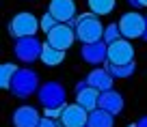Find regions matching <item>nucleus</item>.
<instances>
[{
  "label": "nucleus",
  "mask_w": 147,
  "mask_h": 127,
  "mask_svg": "<svg viewBox=\"0 0 147 127\" xmlns=\"http://www.w3.org/2000/svg\"><path fill=\"white\" fill-rule=\"evenodd\" d=\"M39 24H41V30L46 32V35H48V32H52L56 26H59V22H56V19L52 17L50 13H43V15H41V19H39Z\"/></svg>",
  "instance_id": "4be33fe9"
},
{
  "label": "nucleus",
  "mask_w": 147,
  "mask_h": 127,
  "mask_svg": "<svg viewBox=\"0 0 147 127\" xmlns=\"http://www.w3.org/2000/svg\"><path fill=\"white\" fill-rule=\"evenodd\" d=\"M37 127H61V125L54 121V118H48V116H43L41 121H39V125H37Z\"/></svg>",
  "instance_id": "5701e85b"
},
{
  "label": "nucleus",
  "mask_w": 147,
  "mask_h": 127,
  "mask_svg": "<svg viewBox=\"0 0 147 127\" xmlns=\"http://www.w3.org/2000/svg\"><path fill=\"white\" fill-rule=\"evenodd\" d=\"M89 5V11L95 15H108L115 11L117 7V0H87Z\"/></svg>",
  "instance_id": "6ab92c4d"
},
{
  "label": "nucleus",
  "mask_w": 147,
  "mask_h": 127,
  "mask_svg": "<svg viewBox=\"0 0 147 127\" xmlns=\"http://www.w3.org/2000/svg\"><path fill=\"white\" fill-rule=\"evenodd\" d=\"M41 60H43V65H48V67H56V65H61V63L65 60V52H61V50H56V47H52L50 43H43Z\"/></svg>",
  "instance_id": "f3484780"
},
{
  "label": "nucleus",
  "mask_w": 147,
  "mask_h": 127,
  "mask_svg": "<svg viewBox=\"0 0 147 127\" xmlns=\"http://www.w3.org/2000/svg\"><path fill=\"white\" fill-rule=\"evenodd\" d=\"M69 26L76 30V39L87 45V43H95V41H104V30L106 26H102V22L97 19L95 13H80L78 17L69 22Z\"/></svg>",
  "instance_id": "f257e3e1"
},
{
  "label": "nucleus",
  "mask_w": 147,
  "mask_h": 127,
  "mask_svg": "<svg viewBox=\"0 0 147 127\" xmlns=\"http://www.w3.org/2000/svg\"><path fill=\"white\" fill-rule=\"evenodd\" d=\"M136 127H147V116H141V118H138Z\"/></svg>",
  "instance_id": "393cba45"
},
{
  "label": "nucleus",
  "mask_w": 147,
  "mask_h": 127,
  "mask_svg": "<svg viewBox=\"0 0 147 127\" xmlns=\"http://www.w3.org/2000/svg\"><path fill=\"white\" fill-rule=\"evenodd\" d=\"M100 95L102 93L97 91V88L87 86V88H82V91L76 93V104H78L80 108H84L87 112H93V110L100 108Z\"/></svg>",
  "instance_id": "4468645a"
},
{
  "label": "nucleus",
  "mask_w": 147,
  "mask_h": 127,
  "mask_svg": "<svg viewBox=\"0 0 147 127\" xmlns=\"http://www.w3.org/2000/svg\"><path fill=\"white\" fill-rule=\"evenodd\" d=\"M143 41H147V17H145V35H143Z\"/></svg>",
  "instance_id": "a878e982"
},
{
  "label": "nucleus",
  "mask_w": 147,
  "mask_h": 127,
  "mask_svg": "<svg viewBox=\"0 0 147 127\" xmlns=\"http://www.w3.org/2000/svg\"><path fill=\"white\" fill-rule=\"evenodd\" d=\"M39 88L41 86H39V76H37V71H32V69H28V67H22V69H18L9 91L13 93L15 97L24 99V97H30L32 93H39Z\"/></svg>",
  "instance_id": "7ed1b4c3"
},
{
  "label": "nucleus",
  "mask_w": 147,
  "mask_h": 127,
  "mask_svg": "<svg viewBox=\"0 0 147 127\" xmlns=\"http://www.w3.org/2000/svg\"><path fill=\"white\" fill-rule=\"evenodd\" d=\"M119 28H121V35L123 39L132 41V39H143L145 35V17L136 11H130V13H123L119 22Z\"/></svg>",
  "instance_id": "423d86ee"
},
{
  "label": "nucleus",
  "mask_w": 147,
  "mask_h": 127,
  "mask_svg": "<svg viewBox=\"0 0 147 127\" xmlns=\"http://www.w3.org/2000/svg\"><path fill=\"white\" fill-rule=\"evenodd\" d=\"M104 69L115 78V80H123V78H130L134 71H136V65H134V63H130V65H113V63L106 60Z\"/></svg>",
  "instance_id": "a211bd4d"
},
{
  "label": "nucleus",
  "mask_w": 147,
  "mask_h": 127,
  "mask_svg": "<svg viewBox=\"0 0 147 127\" xmlns=\"http://www.w3.org/2000/svg\"><path fill=\"white\" fill-rule=\"evenodd\" d=\"M100 108L106 110V112H110L113 116L119 114L121 110H123V97H121V93H117L115 88L102 93V95H100Z\"/></svg>",
  "instance_id": "2eb2a0df"
},
{
  "label": "nucleus",
  "mask_w": 147,
  "mask_h": 127,
  "mask_svg": "<svg viewBox=\"0 0 147 127\" xmlns=\"http://www.w3.org/2000/svg\"><path fill=\"white\" fill-rule=\"evenodd\" d=\"M48 13L59 24H69L78 17V11H76V2L74 0H50Z\"/></svg>",
  "instance_id": "6e6552de"
},
{
  "label": "nucleus",
  "mask_w": 147,
  "mask_h": 127,
  "mask_svg": "<svg viewBox=\"0 0 147 127\" xmlns=\"http://www.w3.org/2000/svg\"><path fill=\"white\" fill-rule=\"evenodd\" d=\"M61 114H63V110H43V116H48V118H61Z\"/></svg>",
  "instance_id": "b1692460"
},
{
  "label": "nucleus",
  "mask_w": 147,
  "mask_h": 127,
  "mask_svg": "<svg viewBox=\"0 0 147 127\" xmlns=\"http://www.w3.org/2000/svg\"><path fill=\"white\" fill-rule=\"evenodd\" d=\"M59 121L63 127H87L89 112L84 108H80L78 104H69L63 108V114H61Z\"/></svg>",
  "instance_id": "9d476101"
},
{
  "label": "nucleus",
  "mask_w": 147,
  "mask_h": 127,
  "mask_svg": "<svg viewBox=\"0 0 147 127\" xmlns=\"http://www.w3.org/2000/svg\"><path fill=\"white\" fill-rule=\"evenodd\" d=\"M87 82H89V86L97 88L100 93H106V91H113V82H115V78L110 76L104 67H100V69H93V71L87 76Z\"/></svg>",
  "instance_id": "ddd939ff"
},
{
  "label": "nucleus",
  "mask_w": 147,
  "mask_h": 127,
  "mask_svg": "<svg viewBox=\"0 0 147 127\" xmlns=\"http://www.w3.org/2000/svg\"><path fill=\"white\" fill-rule=\"evenodd\" d=\"M15 58L22 60V63L30 65L35 63L37 58H41V52H43V43L37 37H24V39H15Z\"/></svg>",
  "instance_id": "39448f33"
},
{
  "label": "nucleus",
  "mask_w": 147,
  "mask_h": 127,
  "mask_svg": "<svg viewBox=\"0 0 147 127\" xmlns=\"http://www.w3.org/2000/svg\"><path fill=\"white\" fill-rule=\"evenodd\" d=\"M37 30H41V24L28 11H20L13 15V19L9 22V35L15 39H24V37H35Z\"/></svg>",
  "instance_id": "20e7f679"
},
{
  "label": "nucleus",
  "mask_w": 147,
  "mask_h": 127,
  "mask_svg": "<svg viewBox=\"0 0 147 127\" xmlns=\"http://www.w3.org/2000/svg\"><path fill=\"white\" fill-rule=\"evenodd\" d=\"M113 125H115V116L110 112H106V110H102V108L89 112L87 127H113Z\"/></svg>",
  "instance_id": "dca6fc26"
},
{
  "label": "nucleus",
  "mask_w": 147,
  "mask_h": 127,
  "mask_svg": "<svg viewBox=\"0 0 147 127\" xmlns=\"http://www.w3.org/2000/svg\"><path fill=\"white\" fill-rule=\"evenodd\" d=\"M15 73H18V67H15V65H11V63H2L0 65V88L9 91Z\"/></svg>",
  "instance_id": "aec40b11"
},
{
  "label": "nucleus",
  "mask_w": 147,
  "mask_h": 127,
  "mask_svg": "<svg viewBox=\"0 0 147 127\" xmlns=\"http://www.w3.org/2000/svg\"><path fill=\"white\" fill-rule=\"evenodd\" d=\"M128 127H136V123H134V125H128Z\"/></svg>",
  "instance_id": "cd10ccee"
},
{
  "label": "nucleus",
  "mask_w": 147,
  "mask_h": 127,
  "mask_svg": "<svg viewBox=\"0 0 147 127\" xmlns=\"http://www.w3.org/2000/svg\"><path fill=\"white\" fill-rule=\"evenodd\" d=\"M41 118L43 116H39L37 108H32V106H20L13 112V116H11V123H13V127H37Z\"/></svg>",
  "instance_id": "f8f14e48"
},
{
  "label": "nucleus",
  "mask_w": 147,
  "mask_h": 127,
  "mask_svg": "<svg viewBox=\"0 0 147 127\" xmlns=\"http://www.w3.org/2000/svg\"><path fill=\"white\" fill-rule=\"evenodd\" d=\"M61 127H63V125H61Z\"/></svg>",
  "instance_id": "c85d7f7f"
},
{
  "label": "nucleus",
  "mask_w": 147,
  "mask_h": 127,
  "mask_svg": "<svg viewBox=\"0 0 147 127\" xmlns=\"http://www.w3.org/2000/svg\"><path fill=\"white\" fill-rule=\"evenodd\" d=\"M37 99L43 110H63L67 106V91L61 82H46L37 93Z\"/></svg>",
  "instance_id": "f03ea898"
},
{
  "label": "nucleus",
  "mask_w": 147,
  "mask_h": 127,
  "mask_svg": "<svg viewBox=\"0 0 147 127\" xmlns=\"http://www.w3.org/2000/svg\"><path fill=\"white\" fill-rule=\"evenodd\" d=\"M80 56L87 60L89 65H104L108 60V43L106 41H95V43H87L80 47Z\"/></svg>",
  "instance_id": "9b49d317"
},
{
  "label": "nucleus",
  "mask_w": 147,
  "mask_h": 127,
  "mask_svg": "<svg viewBox=\"0 0 147 127\" xmlns=\"http://www.w3.org/2000/svg\"><path fill=\"white\" fill-rule=\"evenodd\" d=\"M119 39H123L119 24H108V26H106V30H104V41L110 45V43H115V41H119Z\"/></svg>",
  "instance_id": "412c9836"
},
{
  "label": "nucleus",
  "mask_w": 147,
  "mask_h": 127,
  "mask_svg": "<svg viewBox=\"0 0 147 127\" xmlns=\"http://www.w3.org/2000/svg\"><path fill=\"white\" fill-rule=\"evenodd\" d=\"M108 63L113 65H130L134 63V45L128 39H119L108 45Z\"/></svg>",
  "instance_id": "1a4fd4ad"
},
{
  "label": "nucleus",
  "mask_w": 147,
  "mask_h": 127,
  "mask_svg": "<svg viewBox=\"0 0 147 127\" xmlns=\"http://www.w3.org/2000/svg\"><path fill=\"white\" fill-rule=\"evenodd\" d=\"M74 41H76V30H74L69 24H59L52 32L46 35V43H50L52 47H56V50H61V52L71 47Z\"/></svg>",
  "instance_id": "0eeeda50"
},
{
  "label": "nucleus",
  "mask_w": 147,
  "mask_h": 127,
  "mask_svg": "<svg viewBox=\"0 0 147 127\" xmlns=\"http://www.w3.org/2000/svg\"><path fill=\"white\" fill-rule=\"evenodd\" d=\"M143 5H145V7H147V0H143Z\"/></svg>",
  "instance_id": "bb28decb"
}]
</instances>
